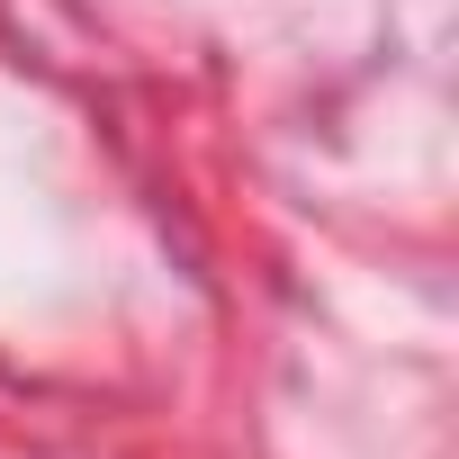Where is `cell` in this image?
Here are the masks:
<instances>
[]
</instances>
